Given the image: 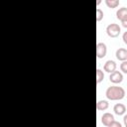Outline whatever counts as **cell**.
I'll return each instance as SVG.
<instances>
[{"instance_id":"6da1fadb","label":"cell","mask_w":127,"mask_h":127,"mask_svg":"<svg viewBox=\"0 0 127 127\" xmlns=\"http://www.w3.org/2000/svg\"><path fill=\"white\" fill-rule=\"evenodd\" d=\"M105 95L110 100H120L125 96V90L123 87L118 85H111L107 87L105 91Z\"/></svg>"},{"instance_id":"7a4b0ae2","label":"cell","mask_w":127,"mask_h":127,"mask_svg":"<svg viewBox=\"0 0 127 127\" xmlns=\"http://www.w3.org/2000/svg\"><path fill=\"white\" fill-rule=\"evenodd\" d=\"M120 32H121V28H120V26H119L118 24H116V23H111V24H109V25L106 27V33H107V35H108L109 37H111V38H116V37H118L119 34H120Z\"/></svg>"},{"instance_id":"3957f363","label":"cell","mask_w":127,"mask_h":127,"mask_svg":"<svg viewBox=\"0 0 127 127\" xmlns=\"http://www.w3.org/2000/svg\"><path fill=\"white\" fill-rule=\"evenodd\" d=\"M107 54V47L104 43L98 42L96 44V56L98 59H102Z\"/></svg>"},{"instance_id":"277c9868","label":"cell","mask_w":127,"mask_h":127,"mask_svg":"<svg viewBox=\"0 0 127 127\" xmlns=\"http://www.w3.org/2000/svg\"><path fill=\"white\" fill-rule=\"evenodd\" d=\"M109 79L111 82L113 83H120L123 80V74L121 71L119 70H114L113 72L110 73L109 75Z\"/></svg>"},{"instance_id":"5b68a950","label":"cell","mask_w":127,"mask_h":127,"mask_svg":"<svg viewBox=\"0 0 127 127\" xmlns=\"http://www.w3.org/2000/svg\"><path fill=\"white\" fill-rule=\"evenodd\" d=\"M113 121H114V116H113V114H111V113H109V112H105V113H103V115L101 116V122H102V124H103L104 126L109 127L110 124H111Z\"/></svg>"},{"instance_id":"8992f818","label":"cell","mask_w":127,"mask_h":127,"mask_svg":"<svg viewBox=\"0 0 127 127\" xmlns=\"http://www.w3.org/2000/svg\"><path fill=\"white\" fill-rule=\"evenodd\" d=\"M116 66H117V65H116V63H115L114 61L108 60V61L105 62L103 68H104V70H105L106 72L111 73V72H113L114 70H116Z\"/></svg>"},{"instance_id":"52a82bcc","label":"cell","mask_w":127,"mask_h":127,"mask_svg":"<svg viewBox=\"0 0 127 127\" xmlns=\"http://www.w3.org/2000/svg\"><path fill=\"white\" fill-rule=\"evenodd\" d=\"M115 56H116V58H117L119 61H121V62L127 61V50L124 49V48H119V49L116 50Z\"/></svg>"},{"instance_id":"ba28073f","label":"cell","mask_w":127,"mask_h":127,"mask_svg":"<svg viewBox=\"0 0 127 127\" xmlns=\"http://www.w3.org/2000/svg\"><path fill=\"white\" fill-rule=\"evenodd\" d=\"M113 111L117 115H123L126 112V107L123 103H116L113 107Z\"/></svg>"},{"instance_id":"9c48e42d","label":"cell","mask_w":127,"mask_h":127,"mask_svg":"<svg viewBox=\"0 0 127 127\" xmlns=\"http://www.w3.org/2000/svg\"><path fill=\"white\" fill-rule=\"evenodd\" d=\"M127 16V7H121V8H119L117 11H116V17H117V19H119L120 21L123 19V18H125Z\"/></svg>"},{"instance_id":"30bf717a","label":"cell","mask_w":127,"mask_h":127,"mask_svg":"<svg viewBox=\"0 0 127 127\" xmlns=\"http://www.w3.org/2000/svg\"><path fill=\"white\" fill-rule=\"evenodd\" d=\"M109 106L107 100H98L96 102V109L97 110H106Z\"/></svg>"},{"instance_id":"8fae6325","label":"cell","mask_w":127,"mask_h":127,"mask_svg":"<svg viewBox=\"0 0 127 127\" xmlns=\"http://www.w3.org/2000/svg\"><path fill=\"white\" fill-rule=\"evenodd\" d=\"M105 4L109 8H116L119 5V0H105Z\"/></svg>"},{"instance_id":"7c38bea8","label":"cell","mask_w":127,"mask_h":127,"mask_svg":"<svg viewBox=\"0 0 127 127\" xmlns=\"http://www.w3.org/2000/svg\"><path fill=\"white\" fill-rule=\"evenodd\" d=\"M104 78V73L103 71L100 69V68H97L96 69V82L97 83H100Z\"/></svg>"},{"instance_id":"4fadbf2b","label":"cell","mask_w":127,"mask_h":127,"mask_svg":"<svg viewBox=\"0 0 127 127\" xmlns=\"http://www.w3.org/2000/svg\"><path fill=\"white\" fill-rule=\"evenodd\" d=\"M103 16H104L103 11H102L100 8H97V9H96V21H97V22L101 21V20L103 19Z\"/></svg>"},{"instance_id":"5bb4252c","label":"cell","mask_w":127,"mask_h":127,"mask_svg":"<svg viewBox=\"0 0 127 127\" xmlns=\"http://www.w3.org/2000/svg\"><path fill=\"white\" fill-rule=\"evenodd\" d=\"M120 70L124 73H127V61H124L120 64Z\"/></svg>"},{"instance_id":"9a60e30c","label":"cell","mask_w":127,"mask_h":127,"mask_svg":"<svg viewBox=\"0 0 127 127\" xmlns=\"http://www.w3.org/2000/svg\"><path fill=\"white\" fill-rule=\"evenodd\" d=\"M109 127H122V125H121V123H120V122H118V121L114 120V121L110 124V126H109Z\"/></svg>"},{"instance_id":"2e32d148","label":"cell","mask_w":127,"mask_h":127,"mask_svg":"<svg viewBox=\"0 0 127 127\" xmlns=\"http://www.w3.org/2000/svg\"><path fill=\"white\" fill-rule=\"evenodd\" d=\"M121 24H122V26L124 28H127V16L121 20Z\"/></svg>"},{"instance_id":"e0dca14e","label":"cell","mask_w":127,"mask_h":127,"mask_svg":"<svg viewBox=\"0 0 127 127\" xmlns=\"http://www.w3.org/2000/svg\"><path fill=\"white\" fill-rule=\"evenodd\" d=\"M122 39H123V42L127 45V31L123 33V35H122Z\"/></svg>"},{"instance_id":"ac0fdd59","label":"cell","mask_w":127,"mask_h":127,"mask_svg":"<svg viewBox=\"0 0 127 127\" xmlns=\"http://www.w3.org/2000/svg\"><path fill=\"white\" fill-rule=\"evenodd\" d=\"M123 122H124L125 126H127V114L124 115V117H123Z\"/></svg>"},{"instance_id":"d6986e66","label":"cell","mask_w":127,"mask_h":127,"mask_svg":"<svg viewBox=\"0 0 127 127\" xmlns=\"http://www.w3.org/2000/svg\"><path fill=\"white\" fill-rule=\"evenodd\" d=\"M125 127H127V126H125Z\"/></svg>"}]
</instances>
